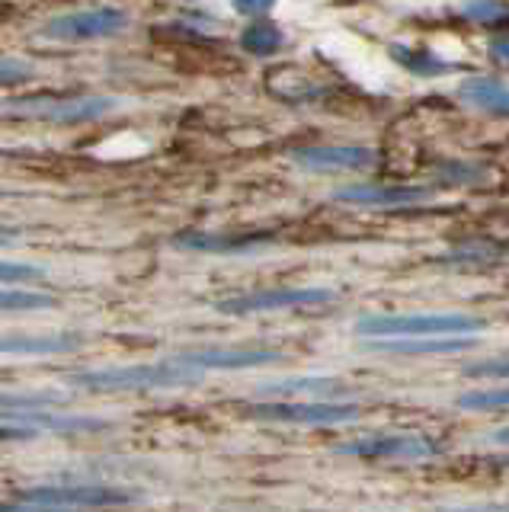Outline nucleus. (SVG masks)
I'll return each mask as SVG.
<instances>
[{
    "label": "nucleus",
    "instance_id": "nucleus-1",
    "mask_svg": "<svg viewBox=\"0 0 509 512\" xmlns=\"http://www.w3.org/2000/svg\"><path fill=\"white\" fill-rule=\"evenodd\" d=\"M74 388L93 394H141V391H173L193 388L202 381V372L183 368L173 359L151 362V365H122V368H93V372H77L68 378Z\"/></svg>",
    "mask_w": 509,
    "mask_h": 512
},
{
    "label": "nucleus",
    "instance_id": "nucleus-2",
    "mask_svg": "<svg viewBox=\"0 0 509 512\" xmlns=\"http://www.w3.org/2000/svg\"><path fill=\"white\" fill-rule=\"evenodd\" d=\"M484 320L474 314H369L356 320V333L372 343L385 340H449L477 336Z\"/></svg>",
    "mask_w": 509,
    "mask_h": 512
},
{
    "label": "nucleus",
    "instance_id": "nucleus-3",
    "mask_svg": "<svg viewBox=\"0 0 509 512\" xmlns=\"http://www.w3.org/2000/svg\"><path fill=\"white\" fill-rule=\"evenodd\" d=\"M58 404V394H0V426L33 432H93L106 426L97 416L61 413Z\"/></svg>",
    "mask_w": 509,
    "mask_h": 512
},
{
    "label": "nucleus",
    "instance_id": "nucleus-4",
    "mask_svg": "<svg viewBox=\"0 0 509 512\" xmlns=\"http://www.w3.org/2000/svg\"><path fill=\"white\" fill-rule=\"evenodd\" d=\"M244 416L263 423H292V426H337L353 423L362 416L359 404H346V400H279V404H257L247 407Z\"/></svg>",
    "mask_w": 509,
    "mask_h": 512
},
{
    "label": "nucleus",
    "instance_id": "nucleus-5",
    "mask_svg": "<svg viewBox=\"0 0 509 512\" xmlns=\"http://www.w3.org/2000/svg\"><path fill=\"white\" fill-rule=\"evenodd\" d=\"M113 109H116L113 96H23V100L7 103V112L58 122V125L93 122L109 116Z\"/></svg>",
    "mask_w": 509,
    "mask_h": 512
},
{
    "label": "nucleus",
    "instance_id": "nucleus-6",
    "mask_svg": "<svg viewBox=\"0 0 509 512\" xmlns=\"http://www.w3.org/2000/svg\"><path fill=\"white\" fill-rule=\"evenodd\" d=\"M333 452L369 461H423L439 452V442L423 436V432H375V436L333 445Z\"/></svg>",
    "mask_w": 509,
    "mask_h": 512
},
{
    "label": "nucleus",
    "instance_id": "nucleus-7",
    "mask_svg": "<svg viewBox=\"0 0 509 512\" xmlns=\"http://www.w3.org/2000/svg\"><path fill=\"white\" fill-rule=\"evenodd\" d=\"M135 493L113 484H58V487H33L17 496V503H39V506H58V509H109L132 503Z\"/></svg>",
    "mask_w": 509,
    "mask_h": 512
},
{
    "label": "nucleus",
    "instance_id": "nucleus-8",
    "mask_svg": "<svg viewBox=\"0 0 509 512\" xmlns=\"http://www.w3.org/2000/svg\"><path fill=\"white\" fill-rule=\"evenodd\" d=\"M129 16L116 7H93V10H74L65 16L45 23L42 36L58 42H90V39H109L125 29Z\"/></svg>",
    "mask_w": 509,
    "mask_h": 512
},
{
    "label": "nucleus",
    "instance_id": "nucleus-9",
    "mask_svg": "<svg viewBox=\"0 0 509 512\" xmlns=\"http://www.w3.org/2000/svg\"><path fill=\"white\" fill-rule=\"evenodd\" d=\"M333 301L330 288H266L241 298H225L215 304L218 314L244 317V314H266V311H292V308H311V304Z\"/></svg>",
    "mask_w": 509,
    "mask_h": 512
},
{
    "label": "nucleus",
    "instance_id": "nucleus-10",
    "mask_svg": "<svg viewBox=\"0 0 509 512\" xmlns=\"http://www.w3.org/2000/svg\"><path fill=\"white\" fill-rule=\"evenodd\" d=\"M170 359L202 375L212 372V368H263V365L285 362L279 349H199V352H177Z\"/></svg>",
    "mask_w": 509,
    "mask_h": 512
},
{
    "label": "nucleus",
    "instance_id": "nucleus-11",
    "mask_svg": "<svg viewBox=\"0 0 509 512\" xmlns=\"http://www.w3.org/2000/svg\"><path fill=\"white\" fill-rule=\"evenodd\" d=\"M433 189L426 186H381V183H359V186H343L333 192V202L340 205H356V208H407V205H423Z\"/></svg>",
    "mask_w": 509,
    "mask_h": 512
},
{
    "label": "nucleus",
    "instance_id": "nucleus-12",
    "mask_svg": "<svg viewBox=\"0 0 509 512\" xmlns=\"http://www.w3.org/2000/svg\"><path fill=\"white\" fill-rule=\"evenodd\" d=\"M292 160L305 170H369L378 157L372 148L359 144H308L292 148Z\"/></svg>",
    "mask_w": 509,
    "mask_h": 512
},
{
    "label": "nucleus",
    "instance_id": "nucleus-13",
    "mask_svg": "<svg viewBox=\"0 0 509 512\" xmlns=\"http://www.w3.org/2000/svg\"><path fill=\"white\" fill-rule=\"evenodd\" d=\"M84 346V333H17L0 330V352L10 356H58Z\"/></svg>",
    "mask_w": 509,
    "mask_h": 512
},
{
    "label": "nucleus",
    "instance_id": "nucleus-14",
    "mask_svg": "<svg viewBox=\"0 0 509 512\" xmlns=\"http://www.w3.org/2000/svg\"><path fill=\"white\" fill-rule=\"evenodd\" d=\"M173 247L193 250V253H253L266 244H273V237H247V234H209V231H186L170 240Z\"/></svg>",
    "mask_w": 509,
    "mask_h": 512
},
{
    "label": "nucleus",
    "instance_id": "nucleus-15",
    "mask_svg": "<svg viewBox=\"0 0 509 512\" xmlns=\"http://www.w3.org/2000/svg\"><path fill=\"white\" fill-rule=\"evenodd\" d=\"M458 96L465 100L468 106L490 112V116H509V84L497 77H468L461 80Z\"/></svg>",
    "mask_w": 509,
    "mask_h": 512
},
{
    "label": "nucleus",
    "instance_id": "nucleus-16",
    "mask_svg": "<svg viewBox=\"0 0 509 512\" xmlns=\"http://www.w3.org/2000/svg\"><path fill=\"white\" fill-rule=\"evenodd\" d=\"M477 346V336H449V340H385L372 343L375 352L385 356H449V352H465Z\"/></svg>",
    "mask_w": 509,
    "mask_h": 512
},
{
    "label": "nucleus",
    "instance_id": "nucleus-17",
    "mask_svg": "<svg viewBox=\"0 0 509 512\" xmlns=\"http://www.w3.org/2000/svg\"><path fill=\"white\" fill-rule=\"evenodd\" d=\"M260 394L273 397H295V394H314V397H349L353 388L343 384L340 378H282L260 384Z\"/></svg>",
    "mask_w": 509,
    "mask_h": 512
},
{
    "label": "nucleus",
    "instance_id": "nucleus-18",
    "mask_svg": "<svg viewBox=\"0 0 509 512\" xmlns=\"http://www.w3.org/2000/svg\"><path fill=\"white\" fill-rule=\"evenodd\" d=\"M282 45H285V36H282V29L273 20H253L241 32V48L247 55L269 58V55H276Z\"/></svg>",
    "mask_w": 509,
    "mask_h": 512
},
{
    "label": "nucleus",
    "instance_id": "nucleus-19",
    "mask_svg": "<svg viewBox=\"0 0 509 512\" xmlns=\"http://www.w3.org/2000/svg\"><path fill=\"white\" fill-rule=\"evenodd\" d=\"M391 58L407 68L410 74H420V77H436V74H445L452 68L449 61H442L436 52H429V48H407V45H391Z\"/></svg>",
    "mask_w": 509,
    "mask_h": 512
},
{
    "label": "nucleus",
    "instance_id": "nucleus-20",
    "mask_svg": "<svg viewBox=\"0 0 509 512\" xmlns=\"http://www.w3.org/2000/svg\"><path fill=\"white\" fill-rule=\"evenodd\" d=\"M45 308H58V298L42 292H23V288H0V314H23Z\"/></svg>",
    "mask_w": 509,
    "mask_h": 512
},
{
    "label": "nucleus",
    "instance_id": "nucleus-21",
    "mask_svg": "<svg viewBox=\"0 0 509 512\" xmlns=\"http://www.w3.org/2000/svg\"><path fill=\"white\" fill-rule=\"evenodd\" d=\"M455 404L461 410H509V384H503V388H481V391L458 394Z\"/></svg>",
    "mask_w": 509,
    "mask_h": 512
},
{
    "label": "nucleus",
    "instance_id": "nucleus-22",
    "mask_svg": "<svg viewBox=\"0 0 509 512\" xmlns=\"http://www.w3.org/2000/svg\"><path fill=\"white\" fill-rule=\"evenodd\" d=\"M36 74H39V71H36V64H33V61L0 55V87L29 84V80H36Z\"/></svg>",
    "mask_w": 509,
    "mask_h": 512
},
{
    "label": "nucleus",
    "instance_id": "nucleus-23",
    "mask_svg": "<svg viewBox=\"0 0 509 512\" xmlns=\"http://www.w3.org/2000/svg\"><path fill=\"white\" fill-rule=\"evenodd\" d=\"M461 16H468L477 26H509V7L506 4H465Z\"/></svg>",
    "mask_w": 509,
    "mask_h": 512
},
{
    "label": "nucleus",
    "instance_id": "nucleus-24",
    "mask_svg": "<svg viewBox=\"0 0 509 512\" xmlns=\"http://www.w3.org/2000/svg\"><path fill=\"white\" fill-rule=\"evenodd\" d=\"M42 279H45V269H39V266L0 260V282L20 285V282H42Z\"/></svg>",
    "mask_w": 509,
    "mask_h": 512
},
{
    "label": "nucleus",
    "instance_id": "nucleus-25",
    "mask_svg": "<svg viewBox=\"0 0 509 512\" xmlns=\"http://www.w3.org/2000/svg\"><path fill=\"white\" fill-rule=\"evenodd\" d=\"M484 170L481 167H471V164H452L449 170H442V183H452V186H471V183H484Z\"/></svg>",
    "mask_w": 509,
    "mask_h": 512
},
{
    "label": "nucleus",
    "instance_id": "nucleus-26",
    "mask_svg": "<svg viewBox=\"0 0 509 512\" xmlns=\"http://www.w3.org/2000/svg\"><path fill=\"white\" fill-rule=\"evenodd\" d=\"M465 375H471V378H509V356L474 362L465 368Z\"/></svg>",
    "mask_w": 509,
    "mask_h": 512
},
{
    "label": "nucleus",
    "instance_id": "nucleus-27",
    "mask_svg": "<svg viewBox=\"0 0 509 512\" xmlns=\"http://www.w3.org/2000/svg\"><path fill=\"white\" fill-rule=\"evenodd\" d=\"M0 512H77V509H58V506H39V503H10V506H0Z\"/></svg>",
    "mask_w": 509,
    "mask_h": 512
},
{
    "label": "nucleus",
    "instance_id": "nucleus-28",
    "mask_svg": "<svg viewBox=\"0 0 509 512\" xmlns=\"http://www.w3.org/2000/svg\"><path fill=\"white\" fill-rule=\"evenodd\" d=\"M490 52H493V58H497L500 64H506V68H509V36L506 39H493Z\"/></svg>",
    "mask_w": 509,
    "mask_h": 512
},
{
    "label": "nucleus",
    "instance_id": "nucleus-29",
    "mask_svg": "<svg viewBox=\"0 0 509 512\" xmlns=\"http://www.w3.org/2000/svg\"><path fill=\"white\" fill-rule=\"evenodd\" d=\"M234 10H237V13H244V16H260V13H269V10H273V4H266V0H263V4H234Z\"/></svg>",
    "mask_w": 509,
    "mask_h": 512
},
{
    "label": "nucleus",
    "instance_id": "nucleus-30",
    "mask_svg": "<svg viewBox=\"0 0 509 512\" xmlns=\"http://www.w3.org/2000/svg\"><path fill=\"white\" fill-rule=\"evenodd\" d=\"M13 240H17V231H13V228H4V224H0V247H4V244H13Z\"/></svg>",
    "mask_w": 509,
    "mask_h": 512
},
{
    "label": "nucleus",
    "instance_id": "nucleus-31",
    "mask_svg": "<svg viewBox=\"0 0 509 512\" xmlns=\"http://www.w3.org/2000/svg\"><path fill=\"white\" fill-rule=\"evenodd\" d=\"M493 442L509 445V426H506V429H500V432H493Z\"/></svg>",
    "mask_w": 509,
    "mask_h": 512
}]
</instances>
